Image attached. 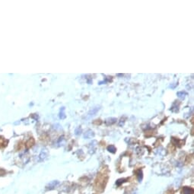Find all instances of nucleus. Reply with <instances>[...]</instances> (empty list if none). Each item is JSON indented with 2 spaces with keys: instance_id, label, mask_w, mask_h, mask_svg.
<instances>
[{
  "instance_id": "nucleus-1",
  "label": "nucleus",
  "mask_w": 194,
  "mask_h": 194,
  "mask_svg": "<svg viewBox=\"0 0 194 194\" xmlns=\"http://www.w3.org/2000/svg\"><path fill=\"white\" fill-rule=\"evenodd\" d=\"M183 194H193L194 190L192 188L189 187V186H184L183 189Z\"/></svg>"
},
{
  "instance_id": "nucleus-2",
  "label": "nucleus",
  "mask_w": 194,
  "mask_h": 194,
  "mask_svg": "<svg viewBox=\"0 0 194 194\" xmlns=\"http://www.w3.org/2000/svg\"><path fill=\"white\" fill-rule=\"evenodd\" d=\"M59 184V182L57 181V180H54V181H52L50 182V183H49L48 185L47 186V189H54L56 186H57V185Z\"/></svg>"
},
{
  "instance_id": "nucleus-3",
  "label": "nucleus",
  "mask_w": 194,
  "mask_h": 194,
  "mask_svg": "<svg viewBox=\"0 0 194 194\" xmlns=\"http://www.w3.org/2000/svg\"><path fill=\"white\" fill-rule=\"evenodd\" d=\"M107 150L109 151L110 152H111V153H115L117 151L116 149V147L113 146H110L107 147Z\"/></svg>"
},
{
  "instance_id": "nucleus-4",
  "label": "nucleus",
  "mask_w": 194,
  "mask_h": 194,
  "mask_svg": "<svg viewBox=\"0 0 194 194\" xmlns=\"http://www.w3.org/2000/svg\"><path fill=\"white\" fill-rule=\"evenodd\" d=\"M137 177H138V180H139V181L141 182L142 180H143V172H142L141 170H140V171L137 172Z\"/></svg>"
},
{
  "instance_id": "nucleus-5",
  "label": "nucleus",
  "mask_w": 194,
  "mask_h": 194,
  "mask_svg": "<svg viewBox=\"0 0 194 194\" xmlns=\"http://www.w3.org/2000/svg\"><path fill=\"white\" fill-rule=\"evenodd\" d=\"M93 136H94V134H93V132L88 131V133H86L85 134V138H91V137H92Z\"/></svg>"
},
{
  "instance_id": "nucleus-6",
  "label": "nucleus",
  "mask_w": 194,
  "mask_h": 194,
  "mask_svg": "<svg viewBox=\"0 0 194 194\" xmlns=\"http://www.w3.org/2000/svg\"><path fill=\"white\" fill-rule=\"evenodd\" d=\"M65 114H64V108H63V113H62V112H60V117L61 118V119H63V118H65Z\"/></svg>"
},
{
  "instance_id": "nucleus-7",
  "label": "nucleus",
  "mask_w": 194,
  "mask_h": 194,
  "mask_svg": "<svg viewBox=\"0 0 194 194\" xmlns=\"http://www.w3.org/2000/svg\"><path fill=\"white\" fill-rule=\"evenodd\" d=\"M124 180H123V179H120V180H117V184L118 186H120V183H123Z\"/></svg>"
}]
</instances>
